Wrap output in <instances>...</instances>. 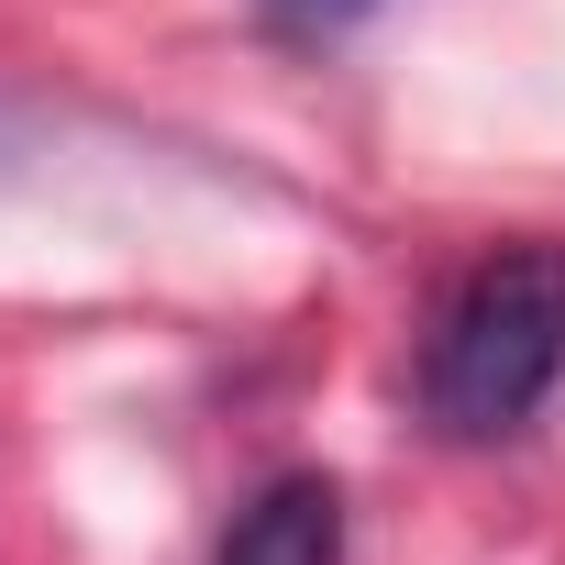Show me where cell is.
<instances>
[{"mask_svg": "<svg viewBox=\"0 0 565 565\" xmlns=\"http://www.w3.org/2000/svg\"><path fill=\"white\" fill-rule=\"evenodd\" d=\"M355 12H377V0H266V23H289V34H344Z\"/></svg>", "mask_w": 565, "mask_h": 565, "instance_id": "cell-3", "label": "cell"}, {"mask_svg": "<svg viewBox=\"0 0 565 565\" xmlns=\"http://www.w3.org/2000/svg\"><path fill=\"white\" fill-rule=\"evenodd\" d=\"M565 388V244L521 233L455 277L422 333V422L444 444H510Z\"/></svg>", "mask_w": 565, "mask_h": 565, "instance_id": "cell-1", "label": "cell"}, {"mask_svg": "<svg viewBox=\"0 0 565 565\" xmlns=\"http://www.w3.org/2000/svg\"><path fill=\"white\" fill-rule=\"evenodd\" d=\"M211 565H344V488L322 466H289L266 477L233 521H222V554Z\"/></svg>", "mask_w": 565, "mask_h": 565, "instance_id": "cell-2", "label": "cell"}]
</instances>
